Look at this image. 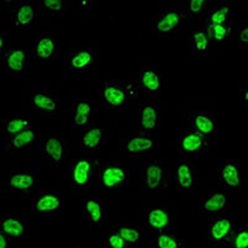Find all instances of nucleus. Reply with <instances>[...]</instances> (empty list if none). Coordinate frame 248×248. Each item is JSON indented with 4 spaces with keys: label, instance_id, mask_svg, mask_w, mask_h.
<instances>
[{
    "label": "nucleus",
    "instance_id": "20",
    "mask_svg": "<svg viewBox=\"0 0 248 248\" xmlns=\"http://www.w3.org/2000/svg\"><path fill=\"white\" fill-rule=\"evenodd\" d=\"M174 180L180 190L192 192L198 187V169L192 164L191 159L181 158L174 169Z\"/></svg>",
    "mask_w": 248,
    "mask_h": 248
},
{
    "label": "nucleus",
    "instance_id": "22",
    "mask_svg": "<svg viewBox=\"0 0 248 248\" xmlns=\"http://www.w3.org/2000/svg\"><path fill=\"white\" fill-rule=\"evenodd\" d=\"M81 214L83 222L91 227L97 229L103 225L107 218V207L103 200L98 198H88L81 205Z\"/></svg>",
    "mask_w": 248,
    "mask_h": 248
},
{
    "label": "nucleus",
    "instance_id": "30",
    "mask_svg": "<svg viewBox=\"0 0 248 248\" xmlns=\"http://www.w3.org/2000/svg\"><path fill=\"white\" fill-rule=\"evenodd\" d=\"M232 16L231 6L229 3H222L221 5H217L211 8V10L207 14V25H225V24L232 23L230 17Z\"/></svg>",
    "mask_w": 248,
    "mask_h": 248
},
{
    "label": "nucleus",
    "instance_id": "13",
    "mask_svg": "<svg viewBox=\"0 0 248 248\" xmlns=\"http://www.w3.org/2000/svg\"><path fill=\"white\" fill-rule=\"evenodd\" d=\"M190 128L207 138L216 139L218 133V121L210 110L202 108H190L187 112V124Z\"/></svg>",
    "mask_w": 248,
    "mask_h": 248
},
{
    "label": "nucleus",
    "instance_id": "29",
    "mask_svg": "<svg viewBox=\"0 0 248 248\" xmlns=\"http://www.w3.org/2000/svg\"><path fill=\"white\" fill-rule=\"evenodd\" d=\"M145 221L154 231H164L170 223V214L163 207H153L147 212Z\"/></svg>",
    "mask_w": 248,
    "mask_h": 248
},
{
    "label": "nucleus",
    "instance_id": "35",
    "mask_svg": "<svg viewBox=\"0 0 248 248\" xmlns=\"http://www.w3.org/2000/svg\"><path fill=\"white\" fill-rule=\"evenodd\" d=\"M117 231L119 232L123 240L127 242L128 246H138L141 240V233L136 227H130V226H119Z\"/></svg>",
    "mask_w": 248,
    "mask_h": 248
},
{
    "label": "nucleus",
    "instance_id": "3",
    "mask_svg": "<svg viewBox=\"0 0 248 248\" xmlns=\"http://www.w3.org/2000/svg\"><path fill=\"white\" fill-rule=\"evenodd\" d=\"M236 227V220L229 212L210 217L205 231L206 241L210 247H227Z\"/></svg>",
    "mask_w": 248,
    "mask_h": 248
},
{
    "label": "nucleus",
    "instance_id": "5",
    "mask_svg": "<svg viewBox=\"0 0 248 248\" xmlns=\"http://www.w3.org/2000/svg\"><path fill=\"white\" fill-rule=\"evenodd\" d=\"M140 184L143 192L147 195L156 194L164 189L167 184V168L165 164L153 156L145 159L140 174Z\"/></svg>",
    "mask_w": 248,
    "mask_h": 248
},
{
    "label": "nucleus",
    "instance_id": "19",
    "mask_svg": "<svg viewBox=\"0 0 248 248\" xmlns=\"http://www.w3.org/2000/svg\"><path fill=\"white\" fill-rule=\"evenodd\" d=\"M41 154L51 167L59 168L67 160L68 148L65 139L57 136H48L41 144Z\"/></svg>",
    "mask_w": 248,
    "mask_h": 248
},
{
    "label": "nucleus",
    "instance_id": "37",
    "mask_svg": "<svg viewBox=\"0 0 248 248\" xmlns=\"http://www.w3.org/2000/svg\"><path fill=\"white\" fill-rule=\"evenodd\" d=\"M94 121H96V118L91 116L79 114V113H71V127L76 130H79V132L90 127Z\"/></svg>",
    "mask_w": 248,
    "mask_h": 248
},
{
    "label": "nucleus",
    "instance_id": "25",
    "mask_svg": "<svg viewBox=\"0 0 248 248\" xmlns=\"http://www.w3.org/2000/svg\"><path fill=\"white\" fill-rule=\"evenodd\" d=\"M37 139H39V130L31 127L10 137V138L4 139V150L8 153L23 152V150L32 147L37 141Z\"/></svg>",
    "mask_w": 248,
    "mask_h": 248
},
{
    "label": "nucleus",
    "instance_id": "26",
    "mask_svg": "<svg viewBox=\"0 0 248 248\" xmlns=\"http://www.w3.org/2000/svg\"><path fill=\"white\" fill-rule=\"evenodd\" d=\"M0 230L14 240H25L30 236V226L21 217H4L0 220Z\"/></svg>",
    "mask_w": 248,
    "mask_h": 248
},
{
    "label": "nucleus",
    "instance_id": "36",
    "mask_svg": "<svg viewBox=\"0 0 248 248\" xmlns=\"http://www.w3.org/2000/svg\"><path fill=\"white\" fill-rule=\"evenodd\" d=\"M248 246V231L247 229H237L233 231L230 240L229 248H246Z\"/></svg>",
    "mask_w": 248,
    "mask_h": 248
},
{
    "label": "nucleus",
    "instance_id": "27",
    "mask_svg": "<svg viewBox=\"0 0 248 248\" xmlns=\"http://www.w3.org/2000/svg\"><path fill=\"white\" fill-rule=\"evenodd\" d=\"M187 45H189L190 52L194 56L202 57L203 59V57H206L210 54L212 43L210 41L207 34H206L205 29L199 28L190 32Z\"/></svg>",
    "mask_w": 248,
    "mask_h": 248
},
{
    "label": "nucleus",
    "instance_id": "32",
    "mask_svg": "<svg viewBox=\"0 0 248 248\" xmlns=\"http://www.w3.org/2000/svg\"><path fill=\"white\" fill-rule=\"evenodd\" d=\"M211 10V5L206 0H190L184 5L183 13L185 16L194 17V19H203L207 16Z\"/></svg>",
    "mask_w": 248,
    "mask_h": 248
},
{
    "label": "nucleus",
    "instance_id": "28",
    "mask_svg": "<svg viewBox=\"0 0 248 248\" xmlns=\"http://www.w3.org/2000/svg\"><path fill=\"white\" fill-rule=\"evenodd\" d=\"M31 122L28 118L24 117H13V118H8L1 121L0 124V133L3 139L10 138V137L15 136L17 133L23 132V130L31 128Z\"/></svg>",
    "mask_w": 248,
    "mask_h": 248
},
{
    "label": "nucleus",
    "instance_id": "11",
    "mask_svg": "<svg viewBox=\"0 0 248 248\" xmlns=\"http://www.w3.org/2000/svg\"><path fill=\"white\" fill-rule=\"evenodd\" d=\"M97 161L90 154L78 156L71 165V184L75 189L86 190L96 178Z\"/></svg>",
    "mask_w": 248,
    "mask_h": 248
},
{
    "label": "nucleus",
    "instance_id": "33",
    "mask_svg": "<svg viewBox=\"0 0 248 248\" xmlns=\"http://www.w3.org/2000/svg\"><path fill=\"white\" fill-rule=\"evenodd\" d=\"M71 113H79V114H86L96 118V108L94 103L88 98H77L72 105Z\"/></svg>",
    "mask_w": 248,
    "mask_h": 248
},
{
    "label": "nucleus",
    "instance_id": "2",
    "mask_svg": "<svg viewBox=\"0 0 248 248\" xmlns=\"http://www.w3.org/2000/svg\"><path fill=\"white\" fill-rule=\"evenodd\" d=\"M96 178L102 189L116 191L129 184L130 170L118 161H97Z\"/></svg>",
    "mask_w": 248,
    "mask_h": 248
},
{
    "label": "nucleus",
    "instance_id": "7",
    "mask_svg": "<svg viewBox=\"0 0 248 248\" xmlns=\"http://www.w3.org/2000/svg\"><path fill=\"white\" fill-rule=\"evenodd\" d=\"M98 50L92 46L81 45L74 48L66 59L68 70L75 75L91 74L98 65Z\"/></svg>",
    "mask_w": 248,
    "mask_h": 248
},
{
    "label": "nucleus",
    "instance_id": "1",
    "mask_svg": "<svg viewBox=\"0 0 248 248\" xmlns=\"http://www.w3.org/2000/svg\"><path fill=\"white\" fill-rule=\"evenodd\" d=\"M139 92L140 90L137 81L105 79L99 82V102L108 110L121 112L127 109L137 101Z\"/></svg>",
    "mask_w": 248,
    "mask_h": 248
},
{
    "label": "nucleus",
    "instance_id": "23",
    "mask_svg": "<svg viewBox=\"0 0 248 248\" xmlns=\"http://www.w3.org/2000/svg\"><path fill=\"white\" fill-rule=\"evenodd\" d=\"M139 90L143 91L148 97L155 98L161 93L164 88L163 76L153 66H144L139 70V78L137 81Z\"/></svg>",
    "mask_w": 248,
    "mask_h": 248
},
{
    "label": "nucleus",
    "instance_id": "34",
    "mask_svg": "<svg viewBox=\"0 0 248 248\" xmlns=\"http://www.w3.org/2000/svg\"><path fill=\"white\" fill-rule=\"evenodd\" d=\"M154 245L159 248H179L183 246V242L176 240L175 237L165 233L164 231H156V234L153 240Z\"/></svg>",
    "mask_w": 248,
    "mask_h": 248
},
{
    "label": "nucleus",
    "instance_id": "31",
    "mask_svg": "<svg viewBox=\"0 0 248 248\" xmlns=\"http://www.w3.org/2000/svg\"><path fill=\"white\" fill-rule=\"evenodd\" d=\"M203 29L212 44H221L231 37L234 25L233 23L225 24V25H207L206 24Z\"/></svg>",
    "mask_w": 248,
    "mask_h": 248
},
{
    "label": "nucleus",
    "instance_id": "24",
    "mask_svg": "<svg viewBox=\"0 0 248 248\" xmlns=\"http://www.w3.org/2000/svg\"><path fill=\"white\" fill-rule=\"evenodd\" d=\"M39 181L40 178L36 172L29 171V170H16L8 175L6 185L14 191L28 194L35 190Z\"/></svg>",
    "mask_w": 248,
    "mask_h": 248
},
{
    "label": "nucleus",
    "instance_id": "16",
    "mask_svg": "<svg viewBox=\"0 0 248 248\" xmlns=\"http://www.w3.org/2000/svg\"><path fill=\"white\" fill-rule=\"evenodd\" d=\"M30 54L40 61H52L59 57L60 41L56 34L43 32L34 39L30 46Z\"/></svg>",
    "mask_w": 248,
    "mask_h": 248
},
{
    "label": "nucleus",
    "instance_id": "39",
    "mask_svg": "<svg viewBox=\"0 0 248 248\" xmlns=\"http://www.w3.org/2000/svg\"><path fill=\"white\" fill-rule=\"evenodd\" d=\"M234 40L241 50L248 48V25L247 23L242 24L240 28L234 31Z\"/></svg>",
    "mask_w": 248,
    "mask_h": 248
},
{
    "label": "nucleus",
    "instance_id": "41",
    "mask_svg": "<svg viewBox=\"0 0 248 248\" xmlns=\"http://www.w3.org/2000/svg\"><path fill=\"white\" fill-rule=\"evenodd\" d=\"M8 234L5 232H3L0 230V248H6L9 245V241H8Z\"/></svg>",
    "mask_w": 248,
    "mask_h": 248
},
{
    "label": "nucleus",
    "instance_id": "10",
    "mask_svg": "<svg viewBox=\"0 0 248 248\" xmlns=\"http://www.w3.org/2000/svg\"><path fill=\"white\" fill-rule=\"evenodd\" d=\"M31 210L39 217H56L61 212V195L51 189H39L31 198Z\"/></svg>",
    "mask_w": 248,
    "mask_h": 248
},
{
    "label": "nucleus",
    "instance_id": "17",
    "mask_svg": "<svg viewBox=\"0 0 248 248\" xmlns=\"http://www.w3.org/2000/svg\"><path fill=\"white\" fill-rule=\"evenodd\" d=\"M107 140V130L106 125L101 122L94 121L90 127L81 130L79 136V148L85 154H96L99 152L102 145Z\"/></svg>",
    "mask_w": 248,
    "mask_h": 248
},
{
    "label": "nucleus",
    "instance_id": "4",
    "mask_svg": "<svg viewBox=\"0 0 248 248\" xmlns=\"http://www.w3.org/2000/svg\"><path fill=\"white\" fill-rule=\"evenodd\" d=\"M216 139L207 138L199 132L190 128L189 125L181 129L178 139V148L184 158L196 159L214 148Z\"/></svg>",
    "mask_w": 248,
    "mask_h": 248
},
{
    "label": "nucleus",
    "instance_id": "12",
    "mask_svg": "<svg viewBox=\"0 0 248 248\" xmlns=\"http://www.w3.org/2000/svg\"><path fill=\"white\" fill-rule=\"evenodd\" d=\"M122 148H123V152L130 158L147 159L150 158L153 153L156 150L158 144L154 136H148L138 130L136 134H130L124 138Z\"/></svg>",
    "mask_w": 248,
    "mask_h": 248
},
{
    "label": "nucleus",
    "instance_id": "8",
    "mask_svg": "<svg viewBox=\"0 0 248 248\" xmlns=\"http://www.w3.org/2000/svg\"><path fill=\"white\" fill-rule=\"evenodd\" d=\"M230 203H231L230 191L221 186V187L205 192L201 196L199 201V212L207 218L218 216V215L229 212Z\"/></svg>",
    "mask_w": 248,
    "mask_h": 248
},
{
    "label": "nucleus",
    "instance_id": "6",
    "mask_svg": "<svg viewBox=\"0 0 248 248\" xmlns=\"http://www.w3.org/2000/svg\"><path fill=\"white\" fill-rule=\"evenodd\" d=\"M218 181L227 191L242 192L247 187V179L242 164L237 159H226L218 167Z\"/></svg>",
    "mask_w": 248,
    "mask_h": 248
},
{
    "label": "nucleus",
    "instance_id": "40",
    "mask_svg": "<svg viewBox=\"0 0 248 248\" xmlns=\"http://www.w3.org/2000/svg\"><path fill=\"white\" fill-rule=\"evenodd\" d=\"M106 243H107L108 247L110 248H127L128 245L127 242L123 240V237L119 234V232L112 231L107 234L106 237Z\"/></svg>",
    "mask_w": 248,
    "mask_h": 248
},
{
    "label": "nucleus",
    "instance_id": "14",
    "mask_svg": "<svg viewBox=\"0 0 248 248\" xmlns=\"http://www.w3.org/2000/svg\"><path fill=\"white\" fill-rule=\"evenodd\" d=\"M28 102L30 107L44 117H54L60 109V101L56 93L46 88H37L28 94Z\"/></svg>",
    "mask_w": 248,
    "mask_h": 248
},
{
    "label": "nucleus",
    "instance_id": "21",
    "mask_svg": "<svg viewBox=\"0 0 248 248\" xmlns=\"http://www.w3.org/2000/svg\"><path fill=\"white\" fill-rule=\"evenodd\" d=\"M39 16V8L32 1H20L14 6L10 16V25L16 31H26Z\"/></svg>",
    "mask_w": 248,
    "mask_h": 248
},
{
    "label": "nucleus",
    "instance_id": "42",
    "mask_svg": "<svg viewBox=\"0 0 248 248\" xmlns=\"http://www.w3.org/2000/svg\"><path fill=\"white\" fill-rule=\"evenodd\" d=\"M6 46V41H4V34L1 32V35H0V54H3L4 51V47Z\"/></svg>",
    "mask_w": 248,
    "mask_h": 248
},
{
    "label": "nucleus",
    "instance_id": "38",
    "mask_svg": "<svg viewBox=\"0 0 248 248\" xmlns=\"http://www.w3.org/2000/svg\"><path fill=\"white\" fill-rule=\"evenodd\" d=\"M41 8L44 12L51 13V14H61L67 8L66 0H44L41 1Z\"/></svg>",
    "mask_w": 248,
    "mask_h": 248
},
{
    "label": "nucleus",
    "instance_id": "15",
    "mask_svg": "<svg viewBox=\"0 0 248 248\" xmlns=\"http://www.w3.org/2000/svg\"><path fill=\"white\" fill-rule=\"evenodd\" d=\"M185 15L180 9H168L155 17L152 24L153 32L163 39H168L176 34L180 29Z\"/></svg>",
    "mask_w": 248,
    "mask_h": 248
},
{
    "label": "nucleus",
    "instance_id": "9",
    "mask_svg": "<svg viewBox=\"0 0 248 248\" xmlns=\"http://www.w3.org/2000/svg\"><path fill=\"white\" fill-rule=\"evenodd\" d=\"M30 50L24 46L9 47L1 54V66L6 74L16 78H21L29 72Z\"/></svg>",
    "mask_w": 248,
    "mask_h": 248
},
{
    "label": "nucleus",
    "instance_id": "18",
    "mask_svg": "<svg viewBox=\"0 0 248 248\" xmlns=\"http://www.w3.org/2000/svg\"><path fill=\"white\" fill-rule=\"evenodd\" d=\"M160 125V109L154 98L144 99L138 112V129L140 133L154 136Z\"/></svg>",
    "mask_w": 248,
    "mask_h": 248
}]
</instances>
